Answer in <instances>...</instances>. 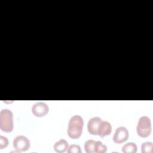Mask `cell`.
<instances>
[{
    "instance_id": "obj_6",
    "label": "cell",
    "mask_w": 153,
    "mask_h": 153,
    "mask_svg": "<svg viewBox=\"0 0 153 153\" xmlns=\"http://www.w3.org/2000/svg\"><path fill=\"white\" fill-rule=\"evenodd\" d=\"M49 111L48 105L42 102L35 103L32 107V114L37 117H42L45 116Z\"/></svg>"
},
{
    "instance_id": "obj_12",
    "label": "cell",
    "mask_w": 153,
    "mask_h": 153,
    "mask_svg": "<svg viewBox=\"0 0 153 153\" xmlns=\"http://www.w3.org/2000/svg\"><path fill=\"white\" fill-rule=\"evenodd\" d=\"M107 151V146L100 141H96L94 145V152L104 153Z\"/></svg>"
},
{
    "instance_id": "obj_13",
    "label": "cell",
    "mask_w": 153,
    "mask_h": 153,
    "mask_svg": "<svg viewBox=\"0 0 153 153\" xmlns=\"http://www.w3.org/2000/svg\"><path fill=\"white\" fill-rule=\"evenodd\" d=\"M153 145L151 142H146L141 145V151L142 153H152Z\"/></svg>"
},
{
    "instance_id": "obj_8",
    "label": "cell",
    "mask_w": 153,
    "mask_h": 153,
    "mask_svg": "<svg viewBox=\"0 0 153 153\" xmlns=\"http://www.w3.org/2000/svg\"><path fill=\"white\" fill-rule=\"evenodd\" d=\"M112 131V126L111 124L106 121H102L99 128L98 130L97 135L99 136L103 137L105 136L109 135Z\"/></svg>"
},
{
    "instance_id": "obj_14",
    "label": "cell",
    "mask_w": 153,
    "mask_h": 153,
    "mask_svg": "<svg viewBox=\"0 0 153 153\" xmlns=\"http://www.w3.org/2000/svg\"><path fill=\"white\" fill-rule=\"evenodd\" d=\"M81 149L78 145L72 144L69 146L68 149V153H81Z\"/></svg>"
},
{
    "instance_id": "obj_4",
    "label": "cell",
    "mask_w": 153,
    "mask_h": 153,
    "mask_svg": "<svg viewBox=\"0 0 153 153\" xmlns=\"http://www.w3.org/2000/svg\"><path fill=\"white\" fill-rule=\"evenodd\" d=\"M14 148L19 152L26 151L30 148V141L27 137L23 135H19L16 136L13 140Z\"/></svg>"
},
{
    "instance_id": "obj_9",
    "label": "cell",
    "mask_w": 153,
    "mask_h": 153,
    "mask_svg": "<svg viewBox=\"0 0 153 153\" xmlns=\"http://www.w3.org/2000/svg\"><path fill=\"white\" fill-rule=\"evenodd\" d=\"M53 148L57 152H65L68 148V143L65 139H60L54 143Z\"/></svg>"
},
{
    "instance_id": "obj_10",
    "label": "cell",
    "mask_w": 153,
    "mask_h": 153,
    "mask_svg": "<svg viewBox=\"0 0 153 153\" xmlns=\"http://www.w3.org/2000/svg\"><path fill=\"white\" fill-rule=\"evenodd\" d=\"M137 145L133 142L126 143L122 147V151L124 153H136L137 152Z\"/></svg>"
},
{
    "instance_id": "obj_7",
    "label": "cell",
    "mask_w": 153,
    "mask_h": 153,
    "mask_svg": "<svg viewBox=\"0 0 153 153\" xmlns=\"http://www.w3.org/2000/svg\"><path fill=\"white\" fill-rule=\"evenodd\" d=\"M102 120L97 117L90 118L87 124V129L90 134L92 135H97L100 124Z\"/></svg>"
},
{
    "instance_id": "obj_1",
    "label": "cell",
    "mask_w": 153,
    "mask_h": 153,
    "mask_svg": "<svg viewBox=\"0 0 153 153\" xmlns=\"http://www.w3.org/2000/svg\"><path fill=\"white\" fill-rule=\"evenodd\" d=\"M83 126V118L80 115H75L72 116L68 123V136L72 139L79 138L82 134Z\"/></svg>"
},
{
    "instance_id": "obj_2",
    "label": "cell",
    "mask_w": 153,
    "mask_h": 153,
    "mask_svg": "<svg viewBox=\"0 0 153 153\" xmlns=\"http://www.w3.org/2000/svg\"><path fill=\"white\" fill-rule=\"evenodd\" d=\"M0 128L7 133H10L13 130V112L8 109H2L0 112Z\"/></svg>"
},
{
    "instance_id": "obj_3",
    "label": "cell",
    "mask_w": 153,
    "mask_h": 153,
    "mask_svg": "<svg viewBox=\"0 0 153 153\" xmlns=\"http://www.w3.org/2000/svg\"><path fill=\"white\" fill-rule=\"evenodd\" d=\"M151 122L147 116L141 117L138 121L136 131L137 134L141 137H147L151 133Z\"/></svg>"
},
{
    "instance_id": "obj_5",
    "label": "cell",
    "mask_w": 153,
    "mask_h": 153,
    "mask_svg": "<svg viewBox=\"0 0 153 153\" xmlns=\"http://www.w3.org/2000/svg\"><path fill=\"white\" fill-rule=\"evenodd\" d=\"M128 131L126 127L121 126L118 127L113 136V141L115 143H122L128 138Z\"/></svg>"
},
{
    "instance_id": "obj_11",
    "label": "cell",
    "mask_w": 153,
    "mask_h": 153,
    "mask_svg": "<svg viewBox=\"0 0 153 153\" xmlns=\"http://www.w3.org/2000/svg\"><path fill=\"white\" fill-rule=\"evenodd\" d=\"M95 142L96 141L93 139H89L87 140L84 143L85 152L87 153H94Z\"/></svg>"
},
{
    "instance_id": "obj_15",
    "label": "cell",
    "mask_w": 153,
    "mask_h": 153,
    "mask_svg": "<svg viewBox=\"0 0 153 153\" xmlns=\"http://www.w3.org/2000/svg\"><path fill=\"white\" fill-rule=\"evenodd\" d=\"M8 145V140L7 137L3 136L2 135L0 136V149H4L6 148Z\"/></svg>"
}]
</instances>
